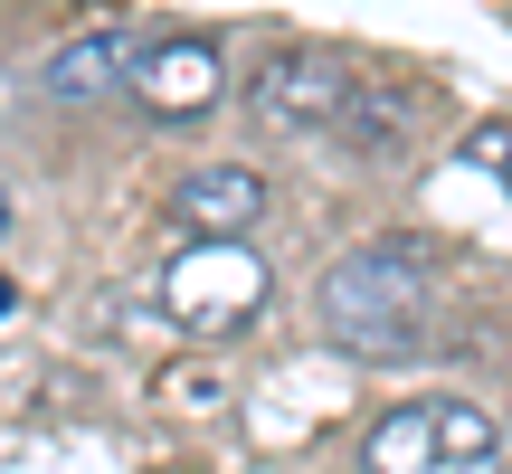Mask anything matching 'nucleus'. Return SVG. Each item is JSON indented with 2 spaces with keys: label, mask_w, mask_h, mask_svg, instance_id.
<instances>
[{
  "label": "nucleus",
  "mask_w": 512,
  "mask_h": 474,
  "mask_svg": "<svg viewBox=\"0 0 512 474\" xmlns=\"http://www.w3.org/2000/svg\"><path fill=\"white\" fill-rule=\"evenodd\" d=\"M247 105L285 133H323V143H351V152H399L408 143V105L342 48H275L247 76Z\"/></svg>",
  "instance_id": "1"
},
{
  "label": "nucleus",
  "mask_w": 512,
  "mask_h": 474,
  "mask_svg": "<svg viewBox=\"0 0 512 474\" xmlns=\"http://www.w3.org/2000/svg\"><path fill=\"white\" fill-rule=\"evenodd\" d=\"M323 323L342 351H380V361H408V351L437 342V266H427V247H408V237H370V247H351L342 266L323 275Z\"/></svg>",
  "instance_id": "2"
},
{
  "label": "nucleus",
  "mask_w": 512,
  "mask_h": 474,
  "mask_svg": "<svg viewBox=\"0 0 512 474\" xmlns=\"http://www.w3.org/2000/svg\"><path fill=\"white\" fill-rule=\"evenodd\" d=\"M494 456H503V418L475 399H408L361 446L370 474H494Z\"/></svg>",
  "instance_id": "3"
},
{
  "label": "nucleus",
  "mask_w": 512,
  "mask_h": 474,
  "mask_svg": "<svg viewBox=\"0 0 512 474\" xmlns=\"http://www.w3.org/2000/svg\"><path fill=\"white\" fill-rule=\"evenodd\" d=\"M266 294H275V275H266V256H256L247 237H190L162 266V313L181 332H200V342L247 332L256 313H266Z\"/></svg>",
  "instance_id": "4"
},
{
  "label": "nucleus",
  "mask_w": 512,
  "mask_h": 474,
  "mask_svg": "<svg viewBox=\"0 0 512 474\" xmlns=\"http://www.w3.org/2000/svg\"><path fill=\"white\" fill-rule=\"evenodd\" d=\"M124 95L162 124H200L209 105L228 95V57L219 38H190V29H152L124 48Z\"/></svg>",
  "instance_id": "5"
},
{
  "label": "nucleus",
  "mask_w": 512,
  "mask_h": 474,
  "mask_svg": "<svg viewBox=\"0 0 512 474\" xmlns=\"http://www.w3.org/2000/svg\"><path fill=\"white\" fill-rule=\"evenodd\" d=\"M171 219L190 237H247L266 219V181H256L247 162H209V171H190V181L171 190Z\"/></svg>",
  "instance_id": "6"
},
{
  "label": "nucleus",
  "mask_w": 512,
  "mask_h": 474,
  "mask_svg": "<svg viewBox=\"0 0 512 474\" xmlns=\"http://www.w3.org/2000/svg\"><path fill=\"white\" fill-rule=\"evenodd\" d=\"M124 29H76L67 48H48V95L57 105H105V95H124Z\"/></svg>",
  "instance_id": "7"
},
{
  "label": "nucleus",
  "mask_w": 512,
  "mask_h": 474,
  "mask_svg": "<svg viewBox=\"0 0 512 474\" xmlns=\"http://www.w3.org/2000/svg\"><path fill=\"white\" fill-rule=\"evenodd\" d=\"M465 162H475V171H494V181L512 190V114H484V124H465Z\"/></svg>",
  "instance_id": "8"
},
{
  "label": "nucleus",
  "mask_w": 512,
  "mask_h": 474,
  "mask_svg": "<svg viewBox=\"0 0 512 474\" xmlns=\"http://www.w3.org/2000/svg\"><path fill=\"white\" fill-rule=\"evenodd\" d=\"M162 399H200V408H209V399H219V380H209V370H171Z\"/></svg>",
  "instance_id": "9"
},
{
  "label": "nucleus",
  "mask_w": 512,
  "mask_h": 474,
  "mask_svg": "<svg viewBox=\"0 0 512 474\" xmlns=\"http://www.w3.org/2000/svg\"><path fill=\"white\" fill-rule=\"evenodd\" d=\"M0 237H10V190H0Z\"/></svg>",
  "instance_id": "10"
}]
</instances>
